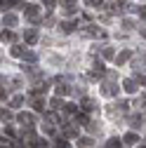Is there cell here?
Masks as SVG:
<instances>
[{
	"label": "cell",
	"mask_w": 146,
	"mask_h": 148,
	"mask_svg": "<svg viewBox=\"0 0 146 148\" xmlns=\"http://www.w3.org/2000/svg\"><path fill=\"white\" fill-rule=\"evenodd\" d=\"M123 87H125V92H130V94H134V92H137V82H134L132 78L123 80Z\"/></svg>",
	"instance_id": "cell-1"
},
{
	"label": "cell",
	"mask_w": 146,
	"mask_h": 148,
	"mask_svg": "<svg viewBox=\"0 0 146 148\" xmlns=\"http://www.w3.org/2000/svg\"><path fill=\"white\" fill-rule=\"evenodd\" d=\"M38 12H40V10L35 7V5H28V7H26V16H28L31 21H35V19H38Z\"/></svg>",
	"instance_id": "cell-2"
},
{
	"label": "cell",
	"mask_w": 146,
	"mask_h": 148,
	"mask_svg": "<svg viewBox=\"0 0 146 148\" xmlns=\"http://www.w3.org/2000/svg\"><path fill=\"white\" fill-rule=\"evenodd\" d=\"M24 40H26L28 45H33V42H38V33H35V31H26V33H24Z\"/></svg>",
	"instance_id": "cell-3"
},
{
	"label": "cell",
	"mask_w": 146,
	"mask_h": 148,
	"mask_svg": "<svg viewBox=\"0 0 146 148\" xmlns=\"http://www.w3.org/2000/svg\"><path fill=\"white\" fill-rule=\"evenodd\" d=\"M130 57H132V52H130V49H125V52H120V54H118V57H116V64L120 66V64H125V61H127V59H130Z\"/></svg>",
	"instance_id": "cell-4"
},
{
	"label": "cell",
	"mask_w": 146,
	"mask_h": 148,
	"mask_svg": "<svg viewBox=\"0 0 146 148\" xmlns=\"http://www.w3.org/2000/svg\"><path fill=\"white\" fill-rule=\"evenodd\" d=\"M90 75H92V78H101V75H104V64L97 61V64H94V71L90 73Z\"/></svg>",
	"instance_id": "cell-5"
},
{
	"label": "cell",
	"mask_w": 146,
	"mask_h": 148,
	"mask_svg": "<svg viewBox=\"0 0 146 148\" xmlns=\"http://www.w3.org/2000/svg\"><path fill=\"white\" fill-rule=\"evenodd\" d=\"M17 24V14H5L3 16V26H14Z\"/></svg>",
	"instance_id": "cell-6"
},
{
	"label": "cell",
	"mask_w": 146,
	"mask_h": 148,
	"mask_svg": "<svg viewBox=\"0 0 146 148\" xmlns=\"http://www.w3.org/2000/svg\"><path fill=\"white\" fill-rule=\"evenodd\" d=\"M50 106H52V108H54V110H61V108H66V106H68V103H64V101H61V99H59V97H54V99H52V103H50Z\"/></svg>",
	"instance_id": "cell-7"
},
{
	"label": "cell",
	"mask_w": 146,
	"mask_h": 148,
	"mask_svg": "<svg viewBox=\"0 0 146 148\" xmlns=\"http://www.w3.org/2000/svg\"><path fill=\"white\" fill-rule=\"evenodd\" d=\"M123 141H125V143H130V146H132V143H137V141H139V136H137V134H134V132H127V134H125V139H123Z\"/></svg>",
	"instance_id": "cell-8"
},
{
	"label": "cell",
	"mask_w": 146,
	"mask_h": 148,
	"mask_svg": "<svg viewBox=\"0 0 146 148\" xmlns=\"http://www.w3.org/2000/svg\"><path fill=\"white\" fill-rule=\"evenodd\" d=\"M101 92H104V94H106V97H111V94H116V85H113V82H106Z\"/></svg>",
	"instance_id": "cell-9"
},
{
	"label": "cell",
	"mask_w": 146,
	"mask_h": 148,
	"mask_svg": "<svg viewBox=\"0 0 146 148\" xmlns=\"http://www.w3.org/2000/svg\"><path fill=\"white\" fill-rule=\"evenodd\" d=\"M19 122H21V125L26 122V127H31V122H33V115H28V113H21V115H19Z\"/></svg>",
	"instance_id": "cell-10"
},
{
	"label": "cell",
	"mask_w": 146,
	"mask_h": 148,
	"mask_svg": "<svg viewBox=\"0 0 146 148\" xmlns=\"http://www.w3.org/2000/svg\"><path fill=\"white\" fill-rule=\"evenodd\" d=\"M33 108L38 110V113H43V110H45V101L43 99H33Z\"/></svg>",
	"instance_id": "cell-11"
},
{
	"label": "cell",
	"mask_w": 146,
	"mask_h": 148,
	"mask_svg": "<svg viewBox=\"0 0 146 148\" xmlns=\"http://www.w3.org/2000/svg\"><path fill=\"white\" fill-rule=\"evenodd\" d=\"M90 146H92V139H78V148H90Z\"/></svg>",
	"instance_id": "cell-12"
},
{
	"label": "cell",
	"mask_w": 146,
	"mask_h": 148,
	"mask_svg": "<svg viewBox=\"0 0 146 148\" xmlns=\"http://www.w3.org/2000/svg\"><path fill=\"white\" fill-rule=\"evenodd\" d=\"M73 28H76V24H73V21H64V24H61V31H64V33H71Z\"/></svg>",
	"instance_id": "cell-13"
},
{
	"label": "cell",
	"mask_w": 146,
	"mask_h": 148,
	"mask_svg": "<svg viewBox=\"0 0 146 148\" xmlns=\"http://www.w3.org/2000/svg\"><path fill=\"white\" fill-rule=\"evenodd\" d=\"M33 92H35V97H40V94H45V92H47V82H43V85H38V87H35Z\"/></svg>",
	"instance_id": "cell-14"
},
{
	"label": "cell",
	"mask_w": 146,
	"mask_h": 148,
	"mask_svg": "<svg viewBox=\"0 0 146 148\" xmlns=\"http://www.w3.org/2000/svg\"><path fill=\"white\" fill-rule=\"evenodd\" d=\"M24 59H26V61H35L38 57H35V52H31V49H24Z\"/></svg>",
	"instance_id": "cell-15"
},
{
	"label": "cell",
	"mask_w": 146,
	"mask_h": 148,
	"mask_svg": "<svg viewBox=\"0 0 146 148\" xmlns=\"http://www.w3.org/2000/svg\"><path fill=\"white\" fill-rule=\"evenodd\" d=\"M83 108H85V110H92V108H97V106H94L92 99H83Z\"/></svg>",
	"instance_id": "cell-16"
},
{
	"label": "cell",
	"mask_w": 146,
	"mask_h": 148,
	"mask_svg": "<svg viewBox=\"0 0 146 148\" xmlns=\"http://www.w3.org/2000/svg\"><path fill=\"white\" fill-rule=\"evenodd\" d=\"M106 146H108V148H120V139H116V136H113V139H108Z\"/></svg>",
	"instance_id": "cell-17"
},
{
	"label": "cell",
	"mask_w": 146,
	"mask_h": 148,
	"mask_svg": "<svg viewBox=\"0 0 146 148\" xmlns=\"http://www.w3.org/2000/svg\"><path fill=\"white\" fill-rule=\"evenodd\" d=\"M64 94H68V87L66 85H59L57 87V97H64Z\"/></svg>",
	"instance_id": "cell-18"
},
{
	"label": "cell",
	"mask_w": 146,
	"mask_h": 148,
	"mask_svg": "<svg viewBox=\"0 0 146 148\" xmlns=\"http://www.w3.org/2000/svg\"><path fill=\"white\" fill-rule=\"evenodd\" d=\"M21 101H24L21 97H14V99L10 101V106H12V108H19V106H21Z\"/></svg>",
	"instance_id": "cell-19"
},
{
	"label": "cell",
	"mask_w": 146,
	"mask_h": 148,
	"mask_svg": "<svg viewBox=\"0 0 146 148\" xmlns=\"http://www.w3.org/2000/svg\"><path fill=\"white\" fill-rule=\"evenodd\" d=\"M12 54H14V57H24V47H19V45L12 47Z\"/></svg>",
	"instance_id": "cell-20"
},
{
	"label": "cell",
	"mask_w": 146,
	"mask_h": 148,
	"mask_svg": "<svg viewBox=\"0 0 146 148\" xmlns=\"http://www.w3.org/2000/svg\"><path fill=\"white\" fill-rule=\"evenodd\" d=\"M57 148H71V146L66 143V139H61V136H59V139H57Z\"/></svg>",
	"instance_id": "cell-21"
},
{
	"label": "cell",
	"mask_w": 146,
	"mask_h": 148,
	"mask_svg": "<svg viewBox=\"0 0 146 148\" xmlns=\"http://www.w3.org/2000/svg\"><path fill=\"white\" fill-rule=\"evenodd\" d=\"M104 57L111 59V57H113V49H111V47H104Z\"/></svg>",
	"instance_id": "cell-22"
},
{
	"label": "cell",
	"mask_w": 146,
	"mask_h": 148,
	"mask_svg": "<svg viewBox=\"0 0 146 148\" xmlns=\"http://www.w3.org/2000/svg\"><path fill=\"white\" fill-rule=\"evenodd\" d=\"M61 5L64 7H73V5H76V0H61Z\"/></svg>",
	"instance_id": "cell-23"
},
{
	"label": "cell",
	"mask_w": 146,
	"mask_h": 148,
	"mask_svg": "<svg viewBox=\"0 0 146 148\" xmlns=\"http://www.w3.org/2000/svg\"><path fill=\"white\" fill-rule=\"evenodd\" d=\"M54 5H57V0H45V7H47V10H52Z\"/></svg>",
	"instance_id": "cell-24"
},
{
	"label": "cell",
	"mask_w": 146,
	"mask_h": 148,
	"mask_svg": "<svg viewBox=\"0 0 146 148\" xmlns=\"http://www.w3.org/2000/svg\"><path fill=\"white\" fill-rule=\"evenodd\" d=\"M3 40H14V35H12V33H10V31H7V33H5V31H3Z\"/></svg>",
	"instance_id": "cell-25"
},
{
	"label": "cell",
	"mask_w": 146,
	"mask_h": 148,
	"mask_svg": "<svg viewBox=\"0 0 146 148\" xmlns=\"http://www.w3.org/2000/svg\"><path fill=\"white\" fill-rule=\"evenodd\" d=\"M137 12H139V16H141V19H146V5H144V7H139Z\"/></svg>",
	"instance_id": "cell-26"
},
{
	"label": "cell",
	"mask_w": 146,
	"mask_h": 148,
	"mask_svg": "<svg viewBox=\"0 0 146 148\" xmlns=\"http://www.w3.org/2000/svg\"><path fill=\"white\" fill-rule=\"evenodd\" d=\"M90 5H101V0H87Z\"/></svg>",
	"instance_id": "cell-27"
},
{
	"label": "cell",
	"mask_w": 146,
	"mask_h": 148,
	"mask_svg": "<svg viewBox=\"0 0 146 148\" xmlns=\"http://www.w3.org/2000/svg\"><path fill=\"white\" fill-rule=\"evenodd\" d=\"M141 35H144V38H146V28H144V31H141Z\"/></svg>",
	"instance_id": "cell-28"
},
{
	"label": "cell",
	"mask_w": 146,
	"mask_h": 148,
	"mask_svg": "<svg viewBox=\"0 0 146 148\" xmlns=\"http://www.w3.org/2000/svg\"><path fill=\"white\" fill-rule=\"evenodd\" d=\"M118 3H120V5H123V3H127V0H118Z\"/></svg>",
	"instance_id": "cell-29"
}]
</instances>
